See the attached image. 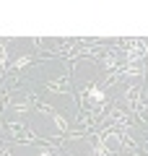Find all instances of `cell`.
I'll return each instance as SVG.
<instances>
[{"label": "cell", "instance_id": "obj_1", "mask_svg": "<svg viewBox=\"0 0 148 156\" xmlns=\"http://www.w3.org/2000/svg\"><path fill=\"white\" fill-rule=\"evenodd\" d=\"M91 99H96V101H101V99H104V94H101V91H99V89H93V91H91Z\"/></svg>", "mask_w": 148, "mask_h": 156}]
</instances>
